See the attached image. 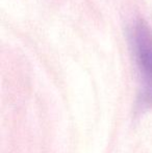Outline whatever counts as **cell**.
<instances>
[{"mask_svg": "<svg viewBox=\"0 0 152 153\" xmlns=\"http://www.w3.org/2000/svg\"><path fill=\"white\" fill-rule=\"evenodd\" d=\"M131 44L142 80V101L152 104V31L143 21L132 27Z\"/></svg>", "mask_w": 152, "mask_h": 153, "instance_id": "6da1fadb", "label": "cell"}]
</instances>
